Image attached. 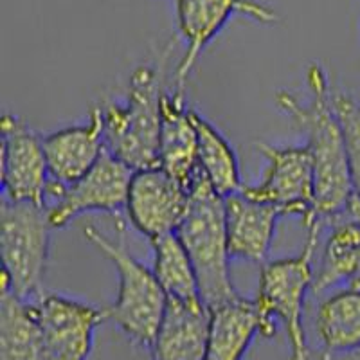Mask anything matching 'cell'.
Instances as JSON below:
<instances>
[{"instance_id": "cb8c5ba5", "label": "cell", "mask_w": 360, "mask_h": 360, "mask_svg": "<svg viewBox=\"0 0 360 360\" xmlns=\"http://www.w3.org/2000/svg\"><path fill=\"white\" fill-rule=\"evenodd\" d=\"M307 360H360V349L352 353H326L323 349L310 352Z\"/></svg>"}, {"instance_id": "e0dca14e", "label": "cell", "mask_w": 360, "mask_h": 360, "mask_svg": "<svg viewBox=\"0 0 360 360\" xmlns=\"http://www.w3.org/2000/svg\"><path fill=\"white\" fill-rule=\"evenodd\" d=\"M211 310L202 299H169L152 346V360H205Z\"/></svg>"}, {"instance_id": "9a60e30c", "label": "cell", "mask_w": 360, "mask_h": 360, "mask_svg": "<svg viewBox=\"0 0 360 360\" xmlns=\"http://www.w3.org/2000/svg\"><path fill=\"white\" fill-rule=\"evenodd\" d=\"M281 211L243 191L225 197V229L233 259L263 265L274 243Z\"/></svg>"}, {"instance_id": "8992f818", "label": "cell", "mask_w": 360, "mask_h": 360, "mask_svg": "<svg viewBox=\"0 0 360 360\" xmlns=\"http://www.w3.org/2000/svg\"><path fill=\"white\" fill-rule=\"evenodd\" d=\"M47 205L15 202L2 197L0 202V252H2V287L22 301L33 303L44 294V279L51 252Z\"/></svg>"}, {"instance_id": "9c48e42d", "label": "cell", "mask_w": 360, "mask_h": 360, "mask_svg": "<svg viewBox=\"0 0 360 360\" xmlns=\"http://www.w3.org/2000/svg\"><path fill=\"white\" fill-rule=\"evenodd\" d=\"M256 146L266 159L265 175L258 186H243L242 191L278 207L283 217H299L308 227L315 220V175L308 148L266 143Z\"/></svg>"}, {"instance_id": "30bf717a", "label": "cell", "mask_w": 360, "mask_h": 360, "mask_svg": "<svg viewBox=\"0 0 360 360\" xmlns=\"http://www.w3.org/2000/svg\"><path fill=\"white\" fill-rule=\"evenodd\" d=\"M44 337L47 360H89L96 330L107 319V310L78 297L44 292L33 301Z\"/></svg>"}, {"instance_id": "44dd1931", "label": "cell", "mask_w": 360, "mask_h": 360, "mask_svg": "<svg viewBox=\"0 0 360 360\" xmlns=\"http://www.w3.org/2000/svg\"><path fill=\"white\" fill-rule=\"evenodd\" d=\"M193 121L198 135V162L202 175L221 197L242 191L240 160L236 150L211 121L193 110Z\"/></svg>"}, {"instance_id": "5b68a950", "label": "cell", "mask_w": 360, "mask_h": 360, "mask_svg": "<svg viewBox=\"0 0 360 360\" xmlns=\"http://www.w3.org/2000/svg\"><path fill=\"white\" fill-rule=\"evenodd\" d=\"M86 242L114 265L117 272V295L107 310V319L112 321L128 340L152 349L159 332L160 321L168 307V295L160 287L153 269L134 258L123 243L112 242L96 227L83 231Z\"/></svg>"}, {"instance_id": "277c9868", "label": "cell", "mask_w": 360, "mask_h": 360, "mask_svg": "<svg viewBox=\"0 0 360 360\" xmlns=\"http://www.w3.org/2000/svg\"><path fill=\"white\" fill-rule=\"evenodd\" d=\"M176 234L191 258L200 297L209 310L240 297L229 270L233 258L225 229V197L214 191L204 175L193 186L188 213Z\"/></svg>"}, {"instance_id": "8fae6325", "label": "cell", "mask_w": 360, "mask_h": 360, "mask_svg": "<svg viewBox=\"0 0 360 360\" xmlns=\"http://www.w3.org/2000/svg\"><path fill=\"white\" fill-rule=\"evenodd\" d=\"M319 240L314 256L311 294L339 288L360 290V198L353 195L342 211L315 218Z\"/></svg>"}, {"instance_id": "5bb4252c", "label": "cell", "mask_w": 360, "mask_h": 360, "mask_svg": "<svg viewBox=\"0 0 360 360\" xmlns=\"http://www.w3.org/2000/svg\"><path fill=\"white\" fill-rule=\"evenodd\" d=\"M51 180L69 186L82 179L105 153V123L101 108L90 110L85 123L60 128L44 137Z\"/></svg>"}, {"instance_id": "3957f363", "label": "cell", "mask_w": 360, "mask_h": 360, "mask_svg": "<svg viewBox=\"0 0 360 360\" xmlns=\"http://www.w3.org/2000/svg\"><path fill=\"white\" fill-rule=\"evenodd\" d=\"M307 229V243L297 256L263 263L258 294L254 299L263 323L262 337L270 339L276 335L278 326H283L290 342L288 360H307L311 352L304 330V307L314 287V256L319 225L314 220Z\"/></svg>"}, {"instance_id": "6da1fadb", "label": "cell", "mask_w": 360, "mask_h": 360, "mask_svg": "<svg viewBox=\"0 0 360 360\" xmlns=\"http://www.w3.org/2000/svg\"><path fill=\"white\" fill-rule=\"evenodd\" d=\"M307 89V99H299L288 90H279L276 105L307 137L304 146L310 152L315 175V218L332 217L342 211L355 195L348 150L333 103V86L319 63L308 69Z\"/></svg>"}, {"instance_id": "52a82bcc", "label": "cell", "mask_w": 360, "mask_h": 360, "mask_svg": "<svg viewBox=\"0 0 360 360\" xmlns=\"http://www.w3.org/2000/svg\"><path fill=\"white\" fill-rule=\"evenodd\" d=\"M176 29L186 49L175 70V90L186 94V82L207 45L224 31L236 15L263 25L279 20L278 13L258 0H172Z\"/></svg>"}, {"instance_id": "ba28073f", "label": "cell", "mask_w": 360, "mask_h": 360, "mask_svg": "<svg viewBox=\"0 0 360 360\" xmlns=\"http://www.w3.org/2000/svg\"><path fill=\"white\" fill-rule=\"evenodd\" d=\"M134 169L105 150L101 159L69 186L51 180L47 198H54L49 220L54 229H63L86 213H119L127 207L128 188Z\"/></svg>"}, {"instance_id": "ffe728a7", "label": "cell", "mask_w": 360, "mask_h": 360, "mask_svg": "<svg viewBox=\"0 0 360 360\" xmlns=\"http://www.w3.org/2000/svg\"><path fill=\"white\" fill-rule=\"evenodd\" d=\"M0 360H47L33 304L6 287L0 294Z\"/></svg>"}, {"instance_id": "2e32d148", "label": "cell", "mask_w": 360, "mask_h": 360, "mask_svg": "<svg viewBox=\"0 0 360 360\" xmlns=\"http://www.w3.org/2000/svg\"><path fill=\"white\" fill-rule=\"evenodd\" d=\"M159 166L189 191L202 176L193 110L186 107L184 92H176L175 89L166 90L164 94Z\"/></svg>"}, {"instance_id": "7402d4cb", "label": "cell", "mask_w": 360, "mask_h": 360, "mask_svg": "<svg viewBox=\"0 0 360 360\" xmlns=\"http://www.w3.org/2000/svg\"><path fill=\"white\" fill-rule=\"evenodd\" d=\"M153 272L169 299H202L198 278L184 243L176 233L164 234L152 242Z\"/></svg>"}, {"instance_id": "ac0fdd59", "label": "cell", "mask_w": 360, "mask_h": 360, "mask_svg": "<svg viewBox=\"0 0 360 360\" xmlns=\"http://www.w3.org/2000/svg\"><path fill=\"white\" fill-rule=\"evenodd\" d=\"M262 330L263 323L254 299L240 295L211 308L205 360H243Z\"/></svg>"}, {"instance_id": "7a4b0ae2", "label": "cell", "mask_w": 360, "mask_h": 360, "mask_svg": "<svg viewBox=\"0 0 360 360\" xmlns=\"http://www.w3.org/2000/svg\"><path fill=\"white\" fill-rule=\"evenodd\" d=\"M173 45L175 41H169L153 62L135 67L123 101L105 99L99 103L107 152L131 169L159 166L166 62Z\"/></svg>"}, {"instance_id": "4fadbf2b", "label": "cell", "mask_w": 360, "mask_h": 360, "mask_svg": "<svg viewBox=\"0 0 360 360\" xmlns=\"http://www.w3.org/2000/svg\"><path fill=\"white\" fill-rule=\"evenodd\" d=\"M191 191L160 166L134 169L124 211L134 229L150 242L176 233L189 207Z\"/></svg>"}, {"instance_id": "603a6c76", "label": "cell", "mask_w": 360, "mask_h": 360, "mask_svg": "<svg viewBox=\"0 0 360 360\" xmlns=\"http://www.w3.org/2000/svg\"><path fill=\"white\" fill-rule=\"evenodd\" d=\"M333 103L346 139L353 191L360 198V105L348 92L335 89H333Z\"/></svg>"}, {"instance_id": "d6986e66", "label": "cell", "mask_w": 360, "mask_h": 360, "mask_svg": "<svg viewBox=\"0 0 360 360\" xmlns=\"http://www.w3.org/2000/svg\"><path fill=\"white\" fill-rule=\"evenodd\" d=\"M315 333L326 353L360 349V290L339 288L324 297L315 311Z\"/></svg>"}, {"instance_id": "7c38bea8", "label": "cell", "mask_w": 360, "mask_h": 360, "mask_svg": "<svg viewBox=\"0 0 360 360\" xmlns=\"http://www.w3.org/2000/svg\"><path fill=\"white\" fill-rule=\"evenodd\" d=\"M2 130V197L47 205L51 173L44 137L15 114H4Z\"/></svg>"}]
</instances>
